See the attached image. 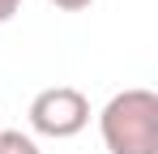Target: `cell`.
Returning a JSON list of instances; mask_svg holds the SVG:
<instances>
[{
  "label": "cell",
  "mask_w": 158,
  "mask_h": 154,
  "mask_svg": "<svg viewBox=\"0 0 158 154\" xmlns=\"http://www.w3.org/2000/svg\"><path fill=\"white\" fill-rule=\"evenodd\" d=\"M103 146L111 154H158V94L154 90H120L98 116Z\"/></svg>",
  "instance_id": "6da1fadb"
},
{
  "label": "cell",
  "mask_w": 158,
  "mask_h": 154,
  "mask_svg": "<svg viewBox=\"0 0 158 154\" xmlns=\"http://www.w3.org/2000/svg\"><path fill=\"white\" fill-rule=\"evenodd\" d=\"M30 124L34 133H43V137H77L81 128L90 124V99L73 90V86H52V90H43V94H34L30 103Z\"/></svg>",
  "instance_id": "7a4b0ae2"
},
{
  "label": "cell",
  "mask_w": 158,
  "mask_h": 154,
  "mask_svg": "<svg viewBox=\"0 0 158 154\" xmlns=\"http://www.w3.org/2000/svg\"><path fill=\"white\" fill-rule=\"evenodd\" d=\"M0 154H39V146H34V137L17 128H0Z\"/></svg>",
  "instance_id": "3957f363"
},
{
  "label": "cell",
  "mask_w": 158,
  "mask_h": 154,
  "mask_svg": "<svg viewBox=\"0 0 158 154\" xmlns=\"http://www.w3.org/2000/svg\"><path fill=\"white\" fill-rule=\"evenodd\" d=\"M56 9H64V13H81V9H90L94 0H52Z\"/></svg>",
  "instance_id": "277c9868"
},
{
  "label": "cell",
  "mask_w": 158,
  "mask_h": 154,
  "mask_svg": "<svg viewBox=\"0 0 158 154\" xmlns=\"http://www.w3.org/2000/svg\"><path fill=\"white\" fill-rule=\"evenodd\" d=\"M17 9H22V0H0V22H9Z\"/></svg>",
  "instance_id": "5b68a950"
}]
</instances>
